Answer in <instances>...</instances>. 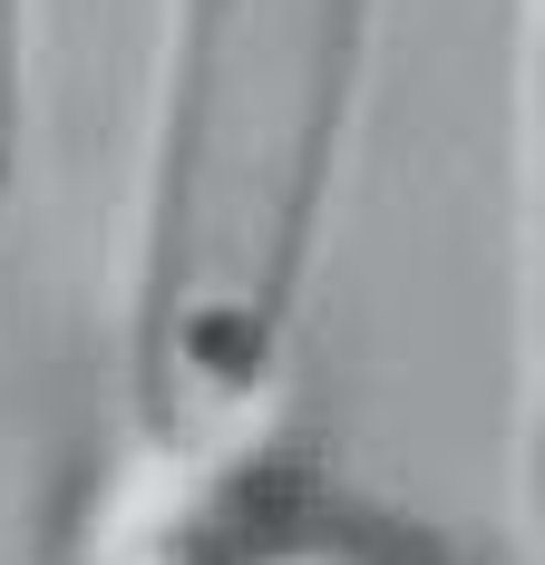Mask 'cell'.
Listing matches in <instances>:
<instances>
[{
    "mask_svg": "<svg viewBox=\"0 0 545 565\" xmlns=\"http://www.w3.org/2000/svg\"><path fill=\"white\" fill-rule=\"evenodd\" d=\"M381 0H165L137 244L127 419L205 478L254 439L312 292Z\"/></svg>",
    "mask_w": 545,
    "mask_h": 565,
    "instance_id": "cell-1",
    "label": "cell"
},
{
    "mask_svg": "<svg viewBox=\"0 0 545 565\" xmlns=\"http://www.w3.org/2000/svg\"><path fill=\"white\" fill-rule=\"evenodd\" d=\"M30 157V0H0V215L20 195Z\"/></svg>",
    "mask_w": 545,
    "mask_h": 565,
    "instance_id": "cell-2",
    "label": "cell"
}]
</instances>
